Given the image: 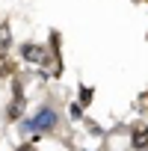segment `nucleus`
Returning <instances> with one entry per match:
<instances>
[{"label":"nucleus","mask_w":148,"mask_h":151,"mask_svg":"<svg viewBox=\"0 0 148 151\" xmlns=\"http://www.w3.org/2000/svg\"><path fill=\"white\" fill-rule=\"evenodd\" d=\"M56 122H59L56 110L45 104V107H39V110L33 113V119L27 122V130H33V139H42V133H50V130L56 127Z\"/></svg>","instance_id":"obj_1"},{"label":"nucleus","mask_w":148,"mask_h":151,"mask_svg":"<svg viewBox=\"0 0 148 151\" xmlns=\"http://www.w3.org/2000/svg\"><path fill=\"white\" fill-rule=\"evenodd\" d=\"M45 53H47V47H45L42 42H21V45H18V56H21L27 65H36V68H39V62L45 59Z\"/></svg>","instance_id":"obj_2"},{"label":"nucleus","mask_w":148,"mask_h":151,"mask_svg":"<svg viewBox=\"0 0 148 151\" xmlns=\"http://www.w3.org/2000/svg\"><path fill=\"white\" fill-rule=\"evenodd\" d=\"M130 145H133V151H145L148 148V124L136 122L130 127Z\"/></svg>","instance_id":"obj_3"},{"label":"nucleus","mask_w":148,"mask_h":151,"mask_svg":"<svg viewBox=\"0 0 148 151\" xmlns=\"http://www.w3.org/2000/svg\"><path fill=\"white\" fill-rule=\"evenodd\" d=\"M24 110H27V98H12L9 107H6V122H18V119H24Z\"/></svg>","instance_id":"obj_4"},{"label":"nucleus","mask_w":148,"mask_h":151,"mask_svg":"<svg viewBox=\"0 0 148 151\" xmlns=\"http://www.w3.org/2000/svg\"><path fill=\"white\" fill-rule=\"evenodd\" d=\"M92 101H95V89H92V86H80V92H77V104L86 110Z\"/></svg>","instance_id":"obj_5"},{"label":"nucleus","mask_w":148,"mask_h":151,"mask_svg":"<svg viewBox=\"0 0 148 151\" xmlns=\"http://www.w3.org/2000/svg\"><path fill=\"white\" fill-rule=\"evenodd\" d=\"M68 119L71 122H83V107L74 101V104H68Z\"/></svg>","instance_id":"obj_6"},{"label":"nucleus","mask_w":148,"mask_h":151,"mask_svg":"<svg viewBox=\"0 0 148 151\" xmlns=\"http://www.w3.org/2000/svg\"><path fill=\"white\" fill-rule=\"evenodd\" d=\"M133 3H148V0H133Z\"/></svg>","instance_id":"obj_7"},{"label":"nucleus","mask_w":148,"mask_h":151,"mask_svg":"<svg viewBox=\"0 0 148 151\" xmlns=\"http://www.w3.org/2000/svg\"><path fill=\"white\" fill-rule=\"evenodd\" d=\"M145 39H148V33H145Z\"/></svg>","instance_id":"obj_8"}]
</instances>
